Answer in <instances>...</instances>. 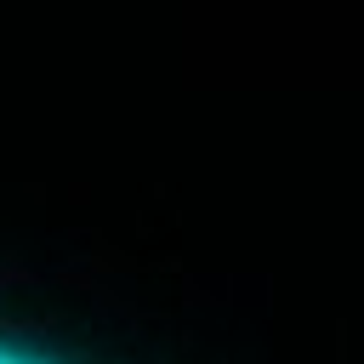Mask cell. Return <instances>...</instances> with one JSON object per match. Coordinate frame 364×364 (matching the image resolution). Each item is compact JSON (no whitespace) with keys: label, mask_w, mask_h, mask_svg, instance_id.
I'll use <instances>...</instances> for the list:
<instances>
[{"label":"cell","mask_w":364,"mask_h":364,"mask_svg":"<svg viewBox=\"0 0 364 364\" xmlns=\"http://www.w3.org/2000/svg\"><path fill=\"white\" fill-rule=\"evenodd\" d=\"M0 364H46V358H28V353H11V347H0Z\"/></svg>","instance_id":"6da1fadb"}]
</instances>
